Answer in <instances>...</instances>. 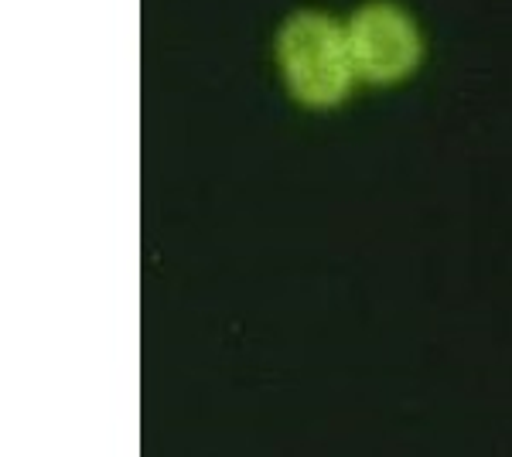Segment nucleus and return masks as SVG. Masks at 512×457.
Returning a JSON list of instances; mask_svg holds the SVG:
<instances>
[{
  "mask_svg": "<svg viewBox=\"0 0 512 457\" xmlns=\"http://www.w3.org/2000/svg\"><path fill=\"white\" fill-rule=\"evenodd\" d=\"M277 62L287 86L308 103H335L349 93L355 65L345 24L328 11H294L277 31Z\"/></svg>",
  "mask_w": 512,
  "mask_h": 457,
  "instance_id": "obj_1",
  "label": "nucleus"
},
{
  "mask_svg": "<svg viewBox=\"0 0 512 457\" xmlns=\"http://www.w3.org/2000/svg\"><path fill=\"white\" fill-rule=\"evenodd\" d=\"M349 35L352 65L359 76L390 82L407 76L420 58V31L417 21L407 14V7L393 0H366L345 21Z\"/></svg>",
  "mask_w": 512,
  "mask_h": 457,
  "instance_id": "obj_2",
  "label": "nucleus"
}]
</instances>
